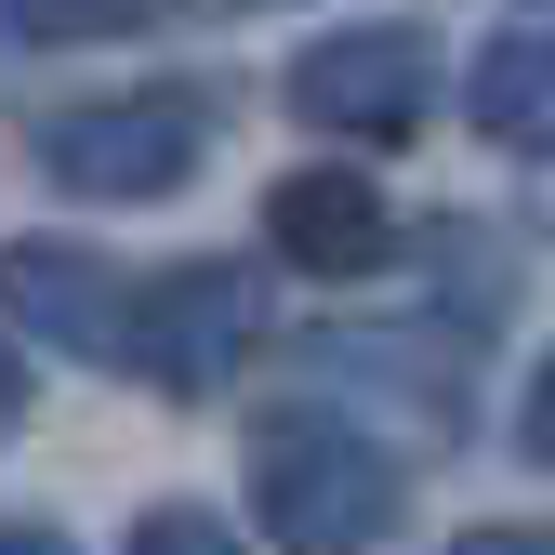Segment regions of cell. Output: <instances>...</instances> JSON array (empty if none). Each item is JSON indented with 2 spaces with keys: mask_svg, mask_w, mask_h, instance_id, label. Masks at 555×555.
Instances as JSON below:
<instances>
[{
  "mask_svg": "<svg viewBox=\"0 0 555 555\" xmlns=\"http://www.w3.org/2000/svg\"><path fill=\"white\" fill-rule=\"evenodd\" d=\"M410 503V476L371 424H344V410L292 397V410H264L251 424V516L278 555H371Z\"/></svg>",
  "mask_w": 555,
  "mask_h": 555,
  "instance_id": "obj_1",
  "label": "cell"
},
{
  "mask_svg": "<svg viewBox=\"0 0 555 555\" xmlns=\"http://www.w3.org/2000/svg\"><path fill=\"white\" fill-rule=\"evenodd\" d=\"M40 172L66 198H93V212H146V198H185L198 159H212V93H185V80H146V93H80V106H53L40 132Z\"/></svg>",
  "mask_w": 555,
  "mask_h": 555,
  "instance_id": "obj_2",
  "label": "cell"
},
{
  "mask_svg": "<svg viewBox=\"0 0 555 555\" xmlns=\"http://www.w3.org/2000/svg\"><path fill=\"white\" fill-rule=\"evenodd\" d=\"M251 344H264V264L238 251H185L159 278H132V344H119V371L146 384V397H225L251 371Z\"/></svg>",
  "mask_w": 555,
  "mask_h": 555,
  "instance_id": "obj_3",
  "label": "cell"
},
{
  "mask_svg": "<svg viewBox=\"0 0 555 555\" xmlns=\"http://www.w3.org/2000/svg\"><path fill=\"white\" fill-rule=\"evenodd\" d=\"M292 119L331 132V146H397V132L437 119V27L371 14V27H331L292 53Z\"/></svg>",
  "mask_w": 555,
  "mask_h": 555,
  "instance_id": "obj_4",
  "label": "cell"
},
{
  "mask_svg": "<svg viewBox=\"0 0 555 555\" xmlns=\"http://www.w3.org/2000/svg\"><path fill=\"white\" fill-rule=\"evenodd\" d=\"M0 318L27 344H66V358H119L132 344V278L93 238H0Z\"/></svg>",
  "mask_w": 555,
  "mask_h": 555,
  "instance_id": "obj_5",
  "label": "cell"
},
{
  "mask_svg": "<svg viewBox=\"0 0 555 555\" xmlns=\"http://www.w3.org/2000/svg\"><path fill=\"white\" fill-rule=\"evenodd\" d=\"M264 251L292 278H371L397 251V212H384V185L358 159H305V172L264 185Z\"/></svg>",
  "mask_w": 555,
  "mask_h": 555,
  "instance_id": "obj_6",
  "label": "cell"
},
{
  "mask_svg": "<svg viewBox=\"0 0 555 555\" xmlns=\"http://www.w3.org/2000/svg\"><path fill=\"white\" fill-rule=\"evenodd\" d=\"M463 119L490 159H555V27H503L463 66Z\"/></svg>",
  "mask_w": 555,
  "mask_h": 555,
  "instance_id": "obj_7",
  "label": "cell"
},
{
  "mask_svg": "<svg viewBox=\"0 0 555 555\" xmlns=\"http://www.w3.org/2000/svg\"><path fill=\"white\" fill-rule=\"evenodd\" d=\"M172 0H14V27L27 40H132V27H159Z\"/></svg>",
  "mask_w": 555,
  "mask_h": 555,
  "instance_id": "obj_8",
  "label": "cell"
},
{
  "mask_svg": "<svg viewBox=\"0 0 555 555\" xmlns=\"http://www.w3.org/2000/svg\"><path fill=\"white\" fill-rule=\"evenodd\" d=\"M119 555H251V542H238V529H225L212 503H146Z\"/></svg>",
  "mask_w": 555,
  "mask_h": 555,
  "instance_id": "obj_9",
  "label": "cell"
},
{
  "mask_svg": "<svg viewBox=\"0 0 555 555\" xmlns=\"http://www.w3.org/2000/svg\"><path fill=\"white\" fill-rule=\"evenodd\" d=\"M516 450L555 476V344H542V371H529V397H516Z\"/></svg>",
  "mask_w": 555,
  "mask_h": 555,
  "instance_id": "obj_10",
  "label": "cell"
},
{
  "mask_svg": "<svg viewBox=\"0 0 555 555\" xmlns=\"http://www.w3.org/2000/svg\"><path fill=\"white\" fill-rule=\"evenodd\" d=\"M450 555H555V516H476Z\"/></svg>",
  "mask_w": 555,
  "mask_h": 555,
  "instance_id": "obj_11",
  "label": "cell"
},
{
  "mask_svg": "<svg viewBox=\"0 0 555 555\" xmlns=\"http://www.w3.org/2000/svg\"><path fill=\"white\" fill-rule=\"evenodd\" d=\"M0 555H80L66 529H40V516H0Z\"/></svg>",
  "mask_w": 555,
  "mask_h": 555,
  "instance_id": "obj_12",
  "label": "cell"
},
{
  "mask_svg": "<svg viewBox=\"0 0 555 555\" xmlns=\"http://www.w3.org/2000/svg\"><path fill=\"white\" fill-rule=\"evenodd\" d=\"M14 424H27V358L0 344V437H14Z\"/></svg>",
  "mask_w": 555,
  "mask_h": 555,
  "instance_id": "obj_13",
  "label": "cell"
},
{
  "mask_svg": "<svg viewBox=\"0 0 555 555\" xmlns=\"http://www.w3.org/2000/svg\"><path fill=\"white\" fill-rule=\"evenodd\" d=\"M0 14H14V0H0Z\"/></svg>",
  "mask_w": 555,
  "mask_h": 555,
  "instance_id": "obj_14",
  "label": "cell"
}]
</instances>
